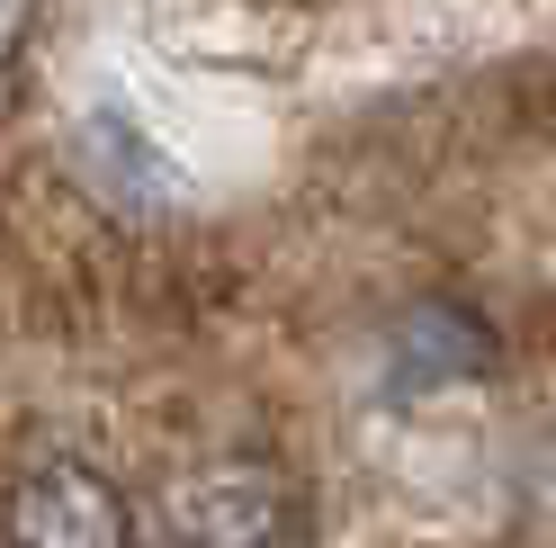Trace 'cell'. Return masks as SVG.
I'll list each match as a JSON object with an SVG mask.
<instances>
[{"mask_svg":"<svg viewBox=\"0 0 556 548\" xmlns=\"http://www.w3.org/2000/svg\"><path fill=\"white\" fill-rule=\"evenodd\" d=\"M10 548H135V503L81 459H46L10 486Z\"/></svg>","mask_w":556,"mask_h":548,"instance_id":"cell-2","label":"cell"},{"mask_svg":"<svg viewBox=\"0 0 556 548\" xmlns=\"http://www.w3.org/2000/svg\"><path fill=\"white\" fill-rule=\"evenodd\" d=\"M494 360V341H484V324L467 315V306H413V315L395 324V387H458V378H476V369Z\"/></svg>","mask_w":556,"mask_h":548,"instance_id":"cell-3","label":"cell"},{"mask_svg":"<svg viewBox=\"0 0 556 548\" xmlns=\"http://www.w3.org/2000/svg\"><path fill=\"white\" fill-rule=\"evenodd\" d=\"M27 27H37V0H0V63H18Z\"/></svg>","mask_w":556,"mask_h":548,"instance_id":"cell-4","label":"cell"},{"mask_svg":"<svg viewBox=\"0 0 556 548\" xmlns=\"http://www.w3.org/2000/svg\"><path fill=\"white\" fill-rule=\"evenodd\" d=\"M162 522H170V548H305V495L278 468L225 459L180 476Z\"/></svg>","mask_w":556,"mask_h":548,"instance_id":"cell-1","label":"cell"}]
</instances>
